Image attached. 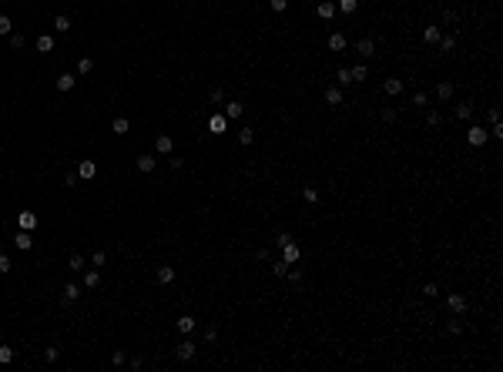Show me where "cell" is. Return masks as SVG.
Wrapping results in <instances>:
<instances>
[{
  "instance_id": "6da1fadb",
  "label": "cell",
  "mask_w": 503,
  "mask_h": 372,
  "mask_svg": "<svg viewBox=\"0 0 503 372\" xmlns=\"http://www.w3.org/2000/svg\"><path fill=\"white\" fill-rule=\"evenodd\" d=\"M486 141H490V131H486L483 124H473V128L466 131V144H470V148H483Z\"/></svg>"
},
{
  "instance_id": "7a4b0ae2",
  "label": "cell",
  "mask_w": 503,
  "mask_h": 372,
  "mask_svg": "<svg viewBox=\"0 0 503 372\" xmlns=\"http://www.w3.org/2000/svg\"><path fill=\"white\" fill-rule=\"evenodd\" d=\"M298 258H302V248L296 245V238L282 245V261H289V265H298Z\"/></svg>"
},
{
  "instance_id": "3957f363",
  "label": "cell",
  "mask_w": 503,
  "mask_h": 372,
  "mask_svg": "<svg viewBox=\"0 0 503 372\" xmlns=\"http://www.w3.org/2000/svg\"><path fill=\"white\" fill-rule=\"evenodd\" d=\"M446 309L456 312V315H463L466 309H470V302H466V295H456V292H453V295H446Z\"/></svg>"
},
{
  "instance_id": "277c9868",
  "label": "cell",
  "mask_w": 503,
  "mask_h": 372,
  "mask_svg": "<svg viewBox=\"0 0 503 372\" xmlns=\"http://www.w3.org/2000/svg\"><path fill=\"white\" fill-rule=\"evenodd\" d=\"M325 47H329L332 54H339V51H346V47H349V40H346V34H342V30H335V34H329Z\"/></svg>"
},
{
  "instance_id": "5b68a950",
  "label": "cell",
  "mask_w": 503,
  "mask_h": 372,
  "mask_svg": "<svg viewBox=\"0 0 503 372\" xmlns=\"http://www.w3.org/2000/svg\"><path fill=\"white\" fill-rule=\"evenodd\" d=\"M403 87H406V81H403V77H386V81H383V91L389 94V97H399V94H403Z\"/></svg>"
},
{
  "instance_id": "8992f818",
  "label": "cell",
  "mask_w": 503,
  "mask_h": 372,
  "mask_svg": "<svg viewBox=\"0 0 503 372\" xmlns=\"http://www.w3.org/2000/svg\"><path fill=\"white\" fill-rule=\"evenodd\" d=\"M355 54H359V57H366V60H369V57H376V40H373V37L355 40Z\"/></svg>"
},
{
  "instance_id": "52a82bcc",
  "label": "cell",
  "mask_w": 503,
  "mask_h": 372,
  "mask_svg": "<svg viewBox=\"0 0 503 372\" xmlns=\"http://www.w3.org/2000/svg\"><path fill=\"white\" fill-rule=\"evenodd\" d=\"M208 131H211V134H225V131H228V117L215 111L211 117H208Z\"/></svg>"
},
{
  "instance_id": "ba28073f",
  "label": "cell",
  "mask_w": 503,
  "mask_h": 372,
  "mask_svg": "<svg viewBox=\"0 0 503 372\" xmlns=\"http://www.w3.org/2000/svg\"><path fill=\"white\" fill-rule=\"evenodd\" d=\"M195 352H198V345H195L191 339H185V342H181V345L175 349V355H178L181 362H191V359H195Z\"/></svg>"
},
{
  "instance_id": "9c48e42d",
  "label": "cell",
  "mask_w": 503,
  "mask_h": 372,
  "mask_svg": "<svg viewBox=\"0 0 503 372\" xmlns=\"http://www.w3.org/2000/svg\"><path fill=\"white\" fill-rule=\"evenodd\" d=\"M335 14H339V10H335V3H332V0H322V3L316 7V17H319V20H332Z\"/></svg>"
},
{
  "instance_id": "30bf717a",
  "label": "cell",
  "mask_w": 503,
  "mask_h": 372,
  "mask_svg": "<svg viewBox=\"0 0 503 372\" xmlns=\"http://www.w3.org/2000/svg\"><path fill=\"white\" fill-rule=\"evenodd\" d=\"M242 111H245V104H242V101H228L222 114L228 117V121H238V117H242Z\"/></svg>"
},
{
  "instance_id": "8fae6325",
  "label": "cell",
  "mask_w": 503,
  "mask_h": 372,
  "mask_svg": "<svg viewBox=\"0 0 503 372\" xmlns=\"http://www.w3.org/2000/svg\"><path fill=\"white\" fill-rule=\"evenodd\" d=\"M17 225L24 228V231H34V228H37V215H34V211H20Z\"/></svg>"
},
{
  "instance_id": "7c38bea8",
  "label": "cell",
  "mask_w": 503,
  "mask_h": 372,
  "mask_svg": "<svg viewBox=\"0 0 503 372\" xmlns=\"http://www.w3.org/2000/svg\"><path fill=\"white\" fill-rule=\"evenodd\" d=\"M134 165H138V171H145V174H148V171H154L158 158H154V154H138V158H134Z\"/></svg>"
},
{
  "instance_id": "4fadbf2b",
  "label": "cell",
  "mask_w": 503,
  "mask_h": 372,
  "mask_svg": "<svg viewBox=\"0 0 503 372\" xmlns=\"http://www.w3.org/2000/svg\"><path fill=\"white\" fill-rule=\"evenodd\" d=\"M94 174H97V165H94V161H81V165H77V178H81V181H91Z\"/></svg>"
},
{
  "instance_id": "5bb4252c",
  "label": "cell",
  "mask_w": 503,
  "mask_h": 372,
  "mask_svg": "<svg viewBox=\"0 0 503 372\" xmlns=\"http://www.w3.org/2000/svg\"><path fill=\"white\" fill-rule=\"evenodd\" d=\"M154 151H158V154H171V151H175V141H171L168 134H158V138H154Z\"/></svg>"
},
{
  "instance_id": "9a60e30c",
  "label": "cell",
  "mask_w": 503,
  "mask_h": 372,
  "mask_svg": "<svg viewBox=\"0 0 503 372\" xmlns=\"http://www.w3.org/2000/svg\"><path fill=\"white\" fill-rule=\"evenodd\" d=\"M14 245H17L20 252H30V248H34V238H30V231H24V228H20L17 238H14Z\"/></svg>"
},
{
  "instance_id": "2e32d148",
  "label": "cell",
  "mask_w": 503,
  "mask_h": 372,
  "mask_svg": "<svg viewBox=\"0 0 503 372\" xmlns=\"http://www.w3.org/2000/svg\"><path fill=\"white\" fill-rule=\"evenodd\" d=\"M195 325H198V322H195L191 315H181L178 322H175V329H178L181 335H191V332H195Z\"/></svg>"
},
{
  "instance_id": "e0dca14e",
  "label": "cell",
  "mask_w": 503,
  "mask_h": 372,
  "mask_svg": "<svg viewBox=\"0 0 503 372\" xmlns=\"http://www.w3.org/2000/svg\"><path fill=\"white\" fill-rule=\"evenodd\" d=\"M366 77H369V67H366V64H355L353 71H349V81H353V84H362Z\"/></svg>"
},
{
  "instance_id": "ac0fdd59",
  "label": "cell",
  "mask_w": 503,
  "mask_h": 372,
  "mask_svg": "<svg viewBox=\"0 0 503 372\" xmlns=\"http://www.w3.org/2000/svg\"><path fill=\"white\" fill-rule=\"evenodd\" d=\"M322 97H325V104H329V108H339V104H342V91H339V87H325V94H322Z\"/></svg>"
},
{
  "instance_id": "d6986e66",
  "label": "cell",
  "mask_w": 503,
  "mask_h": 372,
  "mask_svg": "<svg viewBox=\"0 0 503 372\" xmlns=\"http://www.w3.org/2000/svg\"><path fill=\"white\" fill-rule=\"evenodd\" d=\"M54 84H57V91H74L77 77H74V74H60V77L54 81Z\"/></svg>"
},
{
  "instance_id": "ffe728a7",
  "label": "cell",
  "mask_w": 503,
  "mask_h": 372,
  "mask_svg": "<svg viewBox=\"0 0 503 372\" xmlns=\"http://www.w3.org/2000/svg\"><path fill=\"white\" fill-rule=\"evenodd\" d=\"M436 97H440V101H449V97H453V81H440V84H436Z\"/></svg>"
},
{
  "instance_id": "44dd1931",
  "label": "cell",
  "mask_w": 503,
  "mask_h": 372,
  "mask_svg": "<svg viewBox=\"0 0 503 372\" xmlns=\"http://www.w3.org/2000/svg\"><path fill=\"white\" fill-rule=\"evenodd\" d=\"M302 198H305L309 205H319V201H322V195H319V188H312V185H305V188H302Z\"/></svg>"
},
{
  "instance_id": "7402d4cb",
  "label": "cell",
  "mask_w": 503,
  "mask_h": 372,
  "mask_svg": "<svg viewBox=\"0 0 503 372\" xmlns=\"http://www.w3.org/2000/svg\"><path fill=\"white\" fill-rule=\"evenodd\" d=\"M37 51H40V54H51V51H54V37H51V34H40V37H37Z\"/></svg>"
},
{
  "instance_id": "603a6c76",
  "label": "cell",
  "mask_w": 503,
  "mask_h": 372,
  "mask_svg": "<svg viewBox=\"0 0 503 372\" xmlns=\"http://www.w3.org/2000/svg\"><path fill=\"white\" fill-rule=\"evenodd\" d=\"M158 282H161V285H171V282H175V268H171V265H161V268H158Z\"/></svg>"
},
{
  "instance_id": "cb8c5ba5",
  "label": "cell",
  "mask_w": 503,
  "mask_h": 372,
  "mask_svg": "<svg viewBox=\"0 0 503 372\" xmlns=\"http://www.w3.org/2000/svg\"><path fill=\"white\" fill-rule=\"evenodd\" d=\"M355 7H359V0H335V10L339 14H355Z\"/></svg>"
},
{
  "instance_id": "d4e9b609",
  "label": "cell",
  "mask_w": 503,
  "mask_h": 372,
  "mask_svg": "<svg viewBox=\"0 0 503 372\" xmlns=\"http://www.w3.org/2000/svg\"><path fill=\"white\" fill-rule=\"evenodd\" d=\"M379 117H383V121H386V124H392V121H396V117H399V111H396V108H392V104H383V108H379Z\"/></svg>"
},
{
  "instance_id": "484cf974",
  "label": "cell",
  "mask_w": 503,
  "mask_h": 372,
  "mask_svg": "<svg viewBox=\"0 0 503 372\" xmlns=\"http://www.w3.org/2000/svg\"><path fill=\"white\" fill-rule=\"evenodd\" d=\"M91 71H94V60H91V57H77V77L91 74Z\"/></svg>"
},
{
  "instance_id": "4316f807",
  "label": "cell",
  "mask_w": 503,
  "mask_h": 372,
  "mask_svg": "<svg viewBox=\"0 0 503 372\" xmlns=\"http://www.w3.org/2000/svg\"><path fill=\"white\" fill-rule=\"evenodd\" d=\"M285 272H289V261L272 258V275H275V279H285Z\"/></svg>"
},
{
  "instance_id": "83f0119b",
  "label": "cell",
  "mask_w": 503,
  "mask_h": 372,
  "mask_svg": "<svg viewBox=\"0 0 503 372\" xmlns=\"http://www.w3.org/2000/svg\"><path fill=\"white\" fill-rule=\"evenodd\" d=\"M423 40H426V44H436V40H440V27H436V24L423 27Z\"/></svg>"
},
{
  "instance_id": "f1b7e54d",
  "label": "cell",
  "mask_w": 503,
  "mask_h": 372,
  "mask_svg": "<svg viewBox=\"0 0 503 372\" xmlns=\"http://www.w3.org/2000/svg\"><path fill=\"white\" fill-rule=\"evenodd\" d=\"M128 128H131L128 117H114V121H111V131H114V134H128Z\"/></svg>"
},
{
  "instance_id": "f546056e",
  "label": "cell",
  "mask_w": 503,
  "mask_h": 372,
  "mask_svg": "<svg viewBox=\"0 0 503 372\" xmlns=\"http://www.w3.org/2000/svg\"><path fill=\"white\" fill-rule=\"evenodd\" d=\"M77 298H81V288H77L74 282H67L64 285V302H77Z\"/></svg>"
},
{
  "instance_id": "4dcf8cb0",
  "label": "cell",
  "mask_w": 503,
  "mask_h": 372,
  "mask_svg": "<svg viewBox=\"0 0 503 372\" xmlns=\"http://www.w3.org/2000/svg\"><path fill=\"white\" fill-rule=\"evenodd\" d=\"M97 285H101V272H94V268L84 272V288H97Z\"/></svg>"
},
{
  "instance_id": "1f68e13d",
  "label": "cell",
  "mask_w": 503,
  "mask_h": 372,
  "mask_svg": "<svg viewBox=\"0 0 503 372\" xmlns=\"http://www.w3.org/2000/svg\"><path fill=\"white\" fill-rule=\"evenodd\" d=\"M54 30H57V34H67V30H71V17H64V14L54 17Z\"/></svg>"
},
{
  "instance_id": "d6a6232c",
  "label": "cell",
  "mask_w": 503,
  "mask_h": 372,
  "mask_svg": "<svg viewBox=\"0 0 503 372\" xmlns=\"http://www.w3.org/2000/svg\"><path fill=\"white\" fill-rule=\"evenodd\" d=\"M456 117H460V121H470V117H473V104H470V101H463V104L456 108Z\"/></svg>"
},
{
  "instance_id": "836d02e7",
  "label": "cell",
  "mask_w": 503,
  "mask_h": 372,
  "mask_svg": "<svg viewBox=\"0 0 503 372\" xmlns=\"http://www.w3.org/2000/svg\"><path fill=\"white\" fill-rule=\"evenodd\" d=\"M67 265H71V272H81V268H84V255H81V252H71Z\"/></svg>"
},
{
  "instance_id": "e575fe53",
  "label": "cell",
  "mask_w": 503,
  "mask_h": 372,
  "mask_svg": "<svg viewBox=\"0 0 503 372\" xmlns=\"http://www.w3.org/2000/svg\"><path fill=\"white\" fill-rule=\"evenodd\" d=\"M10 30H14V20L7 17V14H0V37H7Z\"/></svg>"
},
{
  "instance_id": "d590c367",
  "label": "cell",
  "mask_w": 503,
  "mask_h": 372,
  "mask_svg": "<svg viewBox=\"0 0 503 372\" xmlns=\"http://www.w3.org/2000/svg\"><path fill=\"white\" fill-rule=\"evenodd\" d=\"M14 362V349H7L3 342H0V366H10Z\"/></svg>"
},
{
  "instance_id": "8d00e7d4",
  "label": "cell",
  "mask_w": 503,
  "mask_h": 372,
  "mask_svg": "<svg viewBox=\"0 0 503 372\" xmlns=\"http://www.w3.org/2000/svg\"><path fill=\"white\" fill-rule=\"evenodd\" d=\"M440 124H443V114H440V111H429L426 114V128H440Z\"/></svg>"
},
{
  "instance_id": "74e56055",
  "label": "cell",
  "mask_w": 503,
  "mask_h": 372,
  "mask_svg": "<svg viewBox=\"0 0 503 372\" xmlns=\"http://www.w3.org/2000/svg\"><path fill=\"white\" fill-rule=\"evenodd\" d=\"M208 101H211V104H222V101H225V91H222V87H211V91H208Z\"/></svg>"
},
{
  "instance_id": "f35d334b",
  "label": "cell",
  "mask_w": 503,
  "mask_h": 372,
  "mask_svg": "<svg viewBox=\"0 0 503 372\" xmlns=\"http://www.w3.org/2000/svg\"><path fill=\"white\" fill-rule=\"evenodd\" d=\"M238 141H242V144H252V141H255V131H252V128H242V131H238Z\"/></svg>"
},
{
  "instance_id": "ab89813d",
  "label": "cell",
  "mask_w": 503,
  "mask_h": 372,
  "mask_svg": "<svg viewBox=\"0 0 503 372\" xmlns=\"http://www.w3.org/2000/svg\"><path fill=\"white\" fill-rule=\"evenodd\" d=\"M453 47H456V37H440V51H443V54H449Z\"/></svg>"
},
{
  "instance_id": "60d3db41",
  "label": "cell",
  "mask_w": 503,
  "mask_h": 372,
  "mask_svg": "<svg viewBox=\"0 0 503 372\" xmlns=\"http://www.w3.org/2000/svg\"><path fill=\"white\" fill-rule=\"evenodd\" d=\"M446 332L449 335H463V322H460V318H453V322L446 325Z\"/></svg>"
},
{
  "instance_id": "b9f144b4",
  "label": "cell",
  "mask_w": 503,
  "mask_h": 372,
  "mask_svg": "<svg viewBox=\"0 0 503 372\" xmlns=\"http://www.w3.org/2000/svg\"><path fill=\"white\" fill-rule=\"evenodd\" d=\"M111 362H114V366H124V362H128V352H124V349H114Z\"/></svg>"
},
{
  "instance_id": "7bdbcfd3",
  "label": "cell",
  "mask_w": 503,
  "mask_h": 372,
  "mask_svg": "<svg viewBox=\"0 0 503 372\" xmlns=\"http://www.w3.org/2000/svg\"><path fill=\"white\" fill-rule=\"evenodd\" d=\"M426 101H429L426 91H416V94H413V104H416V108H426Z\"/></svg>"
},
{
  "instance_id": "ee69618b",
  "label": "cell",
  "mask_w": 503,
  "mask_h": 372,
  "mask_svg": "<svg viewBox=\"0 0 503 372\" xmlns=\"http://www.w3.org/2000/svg\"><path fill=\"white\" fill-rule=\"evenodd\" d=\"M285 242H292V231H285V228H282L279 235H275V245H279V248H282V245H285Z\"/></svg>"
},
{
  "instance_id": "f6af8a7d",
  "label": "cell",
  "mask_w": 503,
  "mask_h": 372,
  "mask_svg": "<svg viewBox=\"0 0 503 372\" xmlns=\"http://www.w3.org/2000/svg\"><path fill=\"white\" fill-rule=\"evenodd\" d=\"M423 295H426V298H436V295H440V288H436L433 282H426V285H423Z\"/></svg>"
},
{
  "instance_id": "bcb514c9",
  "label": "cell",
  "mask_w": 503,
  "mask_h": 372,
  "mask_svg": "<svg viewBox=\"0 0 503 372\" xmlns=\"http://www.w3.org/2000/svg\"><path fill=\"white\" fill-rule=\"evenodd\" d=\"M44 359H47V362H57V359H60V349H54V345L44 349Z\"/></svg>"
},
{
  "instance_id": "7dc6e473",
  "label": "cell",
  "mask_w": 503,
  "mask_h": 372,
  "mask_svg": "<svg viewBox=\"0 0 503 372\" xmlns=\"http://www.w3.org/2000/svg\"><path fill=\"white\" fill-rule=\"evenodd\" d=\"M10 268H14V265H10V255L0 252V272H10Z\"/></svg>"
},
{
  "instance_id": "c3c4849f",
  "label": "cell",
  "mask_w": 503,
  "mask_h": 372,
  "mask_svg": "<svg viewBox=\"0 0 503 372\" xmlns=\"http://www.w3.org/2000/svg\"><path fill=\"white\" fill-rule=\"evenodd\" d=\"M268 7H272V10H275V14H282V10H285V7H289V0H268Z\"/></svg>"
},
{
  "instance_id": "681fc988",
  "label": "cell",
  "mask_w": 503,
  "mask_h": 372,
  "mask_svg": "<svg viewBox=\"0 0 503 372\" xmlns=\"http://www.w3.org/2000/svg\"><path fill=\"white\" fill-rule=\"evenodd\" d=\"M24 44H27V40L20 37V34H10V47H14V51H20V47H24Z\"/></svg>"
},
{
  "instance_id": "f907efd6",
  "label": "cell",
  "mask_w": 503,
  "mask_h": 372,
  "mask_svg": "<svg viewBox=\"0 0 503 372\" xmlns=\"http://www.w3.org/2000/svg\"><path fill=\"white\" fill-rule=\"evenodd\" d=\"M335 77H339V84H342V87H346V84H353V81H349V71H346V67H339V74H335Z\"/></svg>"
},
{
  "instance_id": "816d5d0a",
  "label": "cell",
  "mask_w": 503,
  "mask_h": 372,
  "mask_svg": "<svg viewBox=\"0 0 503 372\" xmlns=\"http://www.w3.org/2000/svg\"><path fill=\"white\" fill-rule=\"evenodd\" d=\"M215 335H218V329H215V325H208V329H205V342H215Z\"/></svg>"
},
{
  "instance_id": "f5cc1de1",
  "label": "cell",
  "mask_w": 503,
  "mask_h": 372,
  "mask_svg": "<svg viewBox=\"0 0 503 372\" xmlns=\"http://www.w3.org/2000/svg\"><path fill=\"white\" fill-rule=\"evenodd\" d=\"M490 124H500V108H490Z\"/></svg>"
},
{
  "instance_id": "db71d44e",
  "label": "cell",
  "mask_w": 503,
  "mask_h": 372,
  "mask_svg": "<svg viewBox=\"0 0 503 372\" xmlns=\"http://www.w3.org/2000/svg\"><path fill=\"white\" fill-rule=\"evenodd\" d=\"M91 261H94V265H104V261H108V255H104V252H94Z\"/></svg>"
},
{
  "instance_id": "11a10c76",
  "label": "cell",
  "mask_w": 503,
  "mask_h": 372,
  "mask_svg": "<svg viewBox=\"0 0 503 372\" xmlns=\"http://www.w3.org/2000/svg\"><path fill=\"white\" fill-rule=\"evenodd\" d=\"M490 138H497V141H500V138H503V124H493V131H490Z\"/></svg>"
}]
</instances>
